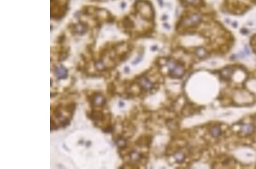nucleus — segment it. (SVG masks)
<instances>
[{
    "label": "nucleus",
    "instance_id": "15",
    "mask_svg": "<svg viewBox=\"0 0 256 169\" xmlns=\"http://www.w3.org/2000/svg\"><path fill=\"white\" fill-rule=\"evenodd\" d=\"M198 54L199 56H200V57H201V54H202V57H203L205 55V51H204V50H203L202 48H200V49H199V50H198Z\"/></svg>",
    "mask_w": 256,
    "mask_h": 169
},
{
    "label": "nucleus",
    "instance_id": "5",
    "mask_svg": "<svg viewBox=\"0 0 256 169\" xmlns=\"http://www.w3.org/2000/svg\"><path fill=\"white\" fill-rule=\"evenodd\" d=\"M200 21V17H199V15L197 14H194L188 18L186 24H197Z\"/></svg>",
    "mask_w": 256,
    "mask_h": 169
},
{
    "label": "nucleus",
    "instance_id": "14",
    "mask_svg": "<svg viewBox=\"0 0 256 169\" xmlns=\"http://www.w3.org/2000/svg\"><path fill=\"white\" fill-rule=\"evenodd\" d=\"M58 128V126H57V125L56 124L55 121L53 120V119H51V130L54 131V130L57 129Z\"/></svg>",
    "mask_w": 256,
    "mask_h": 169
},
{
    "label": "nucleus",
    "instance_id": "2",
    "mask_svg": "<svg viewBox=\"0 0 256 169\" xmlns=\"http://www.w3.org/2000/svg\"><path fill=\"white\" fill-rule=\"evenodd\" d=\"M140 85L145 90L149 91L153 87V84L151 81L147 78L143 77L140 78L139 80Z\"/></svg>",
    "mask_w": 256,
    "mask_h": 169
},
{
    "label": "nucleus",
    "instance_id": "4",
    "mask_svg": "<svg viewBox=\"0 0 256 169\" xmlns=\"http://www.w3.org/2000/svg\"><path fill=\"white\" fill-rule=\"evenodd\" d=\"M54 71L59 79H66L67 77V70L63 66L55 68Z\"/></svg>",
    "mask_w": 256,
    "mask_h": 169
},
{
    "label": "nucleus",
    "instance_id": "16",
    "mask_svg": "<svg viewBox=\"0 0 256 169\" xmlns=\"http://www.w3.org/2000/svg\"><path fill=\"white\" fill-rule=\"evenodd\" d=\"M58 95L57 92H54V93H51V97H54L57 96Z\"/></svg>",
    "mask_w": 256,
    "mask_h": 169
},
{
    "label": "nucleus",
    "instance_id": "3",
    "mask_svg": "<svg viewBox=\"0 0 256 169\" xmlns=\"http://www.w3.org/2000/svg\"><path fill=\"white\" fill-rule=\"evenodd\" d=\"M87 116L94 121H101L104 119V115L100 111L92 110L91 113H87Z\"/></svg>",
    "mask_w": 256,
    "mask_h": 169
},
{
    "label": "nucleus",
    "instance_id": "7",
    "mask_svg": "<svg viewBox=\"0 0 256 169\" xmlns=\"http://www.w3.org/2000/svg\"><path fill=\"white\" fill-rule=\"evenodd\" d=\"M210 133L213 137H218L221 134V129L219 126H213L210 130Z\"/></svg>",
    "mask_w": 256,
    "mask_h": 169
},
{
    "label": "nucleus",
    "instance_id": "1",
    "mask_svg": "<svg viewBox=\"0 0 256 169\" xmlns=\"http://www.w3.org/2000/svg\"><path fill=\"white\" fill-rule=\"evenodd\" d=\"M170 76L173 78H182L185 74V70L182 66L173 61H169L167 63Z\"/></svg>",
    "mask_w": 256,
    "mask_h": 169
},
{
    "label": "nucleus",
    "instance_id": "6",
    "mask_svg": "<svg viewBox=\"0 0 256 169\" xmlns=\"http://www.w3.org/2000/svg\"><path fill=\"white\" fill-rule=\"evenodd\" d=\"M254 131V128L252 125L250 124H246L244 125L241 128L242 133H244L246 135H248L252 133Z\"/></svg>",
    "mask_w": 256,
    "mask_h": 169
},
{
    "label": "nucleus",
    "instance_id": "13",
    "mask_svg": "<svg viewBox=\"0 0 256 169\" xmlns=\"http://www.w3.org/2000/svg\"><path fill=\"white\" fill-rule=\"evenodd\" d=\"M60 123V126L62 128H65V127H66L67 126H68L70 124V120L68 119H66L63 121H61Z\"/></svg>",
    "mask_w": 256,
    "mask_h": 169
},
{
    "label": "nucleus",
    "instance_id": "9",
    "mask_svg": "<svg viewBox=\"0 0 256 169\" xmlns=\"http://www.w3.org/2000/svg\"><path fill=\"white\" fill-rule=\"evenodd\" d=\"M76 108V104L75 103H70L66 106V110L70 113L71 115L73 114L75 109Z\"/></svg>",
    "mask_w": 256,
    "mask_h": 169
},
{
    "label": "nucleus",
    "instance_id": "11",
    "mask_svg": "<svg viewBox=\"0 0 256 169\" xmlns=\"http://www.w3.org/2000/svg\"><path fill=\"white\" fill-rule=\"evenodd\" d=\"M116 143L117 145L120 147V148H124L127 145L126 140L122 137H120L117 140Z\"/></svg>",
    "mask_w": 256,
    "mask_h": 169
},
{
    "label": "nucleus",
    "instance_id": "8",
    "mask_svg": "<svg viewBox=\"0 0 256 169\" xmlns=\"http://www.w3.org/2000/svg\"><path fill=\"white\" fill-rule=\"evenodd\" d=\"M174 157L176 162H178L179 163L183 162L185 159V154H183L182 153H180V152H178V153H176L175 154Z\"/></svg>",
    "mask_w": 256,
    "mask_h": 169
},
{
    "label": "nucleus",
    "instance_id": "12",
    "mask_svg": "<svg viewBox=\"0 0 256 169\" xmlns=\"http://www.w3.org/2000/svg\"><path fill=\"white\" fill-rule=\"evenodd\" d=\"M130 156L133 160H138L141 158V155H140V153L136 152V151L132 152L130 154Z\"/></svg>",
    "mask_w": 256,
    "mask_h": 169
},
{
    "label": "nucleus",
    "instance_id": "10",
    "mask_svg": "<svg viewBox=\"0 0 256 169\" xmlns=\"http://www.w3.org/2000/svg\"><path fill=\"white\" fill-rule=\"evenodd\" d=\"M232 73V71L230 68H225L224 69L221 75L224 78H229L231 77Z\"/></svg>",
    "mask_w": 256,
    "mask_h": 169
}]
</instances>
